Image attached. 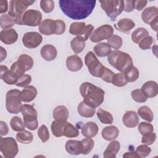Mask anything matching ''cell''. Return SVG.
<instances>
[{
  "mask_svg": "<svg viewBox=\"0 0 158 158\" xmlns=\"http://www.w3.org/2000/svg\"><path fill=\"white\" fill-rule=\"evenodd\" d=\"M99 2L101 8L112 21L115 20L124 9V1L122 0H103Z\"/></svg>",
  "mask_w": 158,
  "mask_h": 158,
  "instance_id": "277c9868",
  "label": "cell"
},
{
  "mask_svg": "<svg viewBox=\"0 0 158 158\" xmlns=\"http://www.w3.org/2000/svg\"><path fill=\"white\" fill-rule=\"evenodd\" d=\"M35 1L29 0H12L10 1L8 14L12 17L23 14L28 6L33 4Z\"/></svg>",
  "mask_w": 158,
  "mask_h": 158,
  "instance_id": "30bf717a",
  "label": "cell"
},
{
  "mask_svg": "<svg viewBox=\"0 0 158 158\" xmlns=\"http://www.w3.org/2000/svg\"><path fill=\"white\" fill-rule=\"evenodd\" d=\"M95 0H60L59 6L62 12L73 20H82L88 17L93 12Z\"/></svg>",
  "mask_w": 158,
  "mask_h": 158,
  "instance_id": "6da1fadb",
  "label": "cell"
},
{
  "mask_svg": "<svg viewBox=\"0 0 158 158\" xmlns=\"http://www.w3.org/2000/svg\"><path fill=\"white\" fill-rule=\"evenodd\" d=\"M0 74L1 78L7 85H15L19 78L6 66L2 65L0 67Z\"/></svg>",
  "mask_w": 158,
  "mask_h": 158,
  "instance_id": "e0dca14e",
  "label": "cell"
},
{
  "mask_svg": "<svg viewBox=\"0 0 158 158\" xmlns=\"http://www.w3.org/2000/svg\"><path fill=\"white\" fill-rule=\"evenodd\" d=\"M25 127L30 130H35L38 126L37 120V111L35 107L30 104L22 105L21 110Z\"/></svg>",
  "mask_w": 158,
  "mask_h": 158,
  "instance_id": "8992f818",
  "label": "cell"
},
{
  "mask_svg": "<svg viewBox=\"0 0 158 158\" xmlns=\"http://www.w3.org/2000/svg\"><path fill=\"white\" fill-rule=\"evenodd\" d=\"M17 140L22 144H29L33 139L32 133L26 130L19 131L16 135Z\"/></svg>",
  "mask_w": 158,
  "mask_h": 158,
  "instance_id": "d590c367",
  "label": "cell"
},
{
  "mask_svg": "<svg viewBox=\"0 0 158 158\" xmlns=\"http://www.w3.org/2000/svg\"><path fill=\"white\" fill-rule=\"evenodd\" d=\"M141 89L148 98H154L158 93V85L154 81H148L143 85Z\"/></svg>",
  "mask_w": 158,
  "mask_h": 158,
  "instance_id": "ac0fdd59",
  "label": "cell"
},
{
  "mask_svg": "<svg viewBox=\"0 0 158 158\" xmlns=\"http://www.w3.org/2000/svg\"><path fill=\"white\" fill-rule=\"evenodd\" d=\"M96 114L101 123L104 124H112L113 123V116L109 112L99 108Z\"/></svg>",
  "mask_w": 158,
  "mask_h": 158,
  "instance_id": "8d00e7d4",
  "label": "cell"
},
{
  "mask_svg": "<svg viewBox=\"0 0 158 158\" xmlns=\"http://www.w3.org/2000/svg\"><path fill=\"white\" fill-rule=\"evenodd\" d=\"M62 134L67 138H75L79 135V131L72 123L66 121L63 127Z\"/></svg>",
  "mask_w": 158,
  "mask_h": 158,
  "instance_id": "d6a6232c",
  "label": "cell"
},
{
  "mask_svg": "<svg viewBox=\"0 0 158 158\" xmlns=\"http://www.w3.org/2000/svg\"><path fill=\"white\" fill-rule=\"evenodd\" d=\"M157 17H158V9L155 6L146 8L141 13L142 20L147 24H149Z\"/></svg>",
  "mask_w": 158,
  "mask_h": 158,
  "instance_id": "cb8c5ba5",
  "label": "cell"
},
{
  "mask_svg": "<svg viewBox=\"0 0 158 158\" xmlns=\"http://www.w3.org/2000/svg\"><path fill=\"white\" fill-rule=\"evenodd\" d=\"M94 27L91 25H86L85 22H75L71 23L69 28V33L73 35L81 36L86 41L91 35Z\"/></svg>",
  "mask_w": 158,
  "mask_h": 158,
  "instance_id": "9c48e42d",
  "label": "cell"
},
{
  "mask_svg": "<svg viewBox=\"0 0 158 158\" xmlns=\"http://www.w3.org/2000/svg\"><path fill=\"white\" fill-rule=\"evenodd\" d=\"M52 116L56 120H67L69 117L68 109L64 106H57L53 110Z\"/></svg>",
  "mask_w": 158,
  "mask_h": 158,
  "instance_id": "f546056e",
  "label": "cell"
},
{
  "mask_svg": "<svg viewBox=\"0 0 158 158\" xmlns=\"http://www.w3.org/2000/svg\"><path fill=\"white\" fill-rule=\"evenodd\" d=\"M66 151L71 155H79L82 154V144L81 141L69 139L65 145Z\"/></svg>",
  "mask_w": 158,
  "mask_h": 158,
  "instance_id": "44dd1931",
  "label": "cell"
},
{
  "mask_svg": "<svg viewBox=\"0 0 158 158\" xmlns=\"http://www.w3.org/2000/svg\"><path fill=\"white\" fill-rule=\"evenodd\" d=\"M67 120H55L51 123V131L52 135L56 137H61L63 136L62 130L64 125Z\"/></svg>",
  "mask_w": 158,
  "mask_h": 158,
  "instance_id": "74e56055",
  "label": "cell"
},
{
  "mask_svg": "<svg viewBox=\"0 0 158 158\" xmlns=\"http://www.w3.org/2000/svg\"><path fill=\"white\" fill-rule=\"evenodd\" d=\"M82 144V154L83 155H87L92 151L94 143L91 138H86L81 140Z\"/></svg>",
  "mask_w": 158,
  "mask_h": 158,
  "instance_id": "b9f144b4",
  "label": "cell"
},
{
  "mask_svg": "<svg viewBox=\"0 0 158 158\" xmlns=\"http://www.w3.org/2000/svg\"><path fill=\"white\" fill-rule=\"evenodd\" d=\"M123 73L128 82H135L138 79L139 75L138 69L133 65L127 69Z\"/></svg>",
  "mask_w": 158,
  "mask_h": 158,
  "instance_id": "e575fe53",
  "label": "cell"
},
{
  "mask_svg": "<svg viewBox=\"0 0 158 158\" xmlns=\"http://www.w3.org/2000/svg\"><path fill=\"white\" fill-rule=\"evenodd\" d=\"M42 14L40 10L35 9L27 10L22 17V25L36 27L41 23Z\"/></svg>",
  "mask_w": 158,
  "mask_h": 158,
  "instance_id": "7c38bea8",
  "label": "cell"
},
{
  "mask_svg": "<svg viewBox=\"0 0 158 158\" xmlns=\"http://www.w3.org/2000/svg\"><path fill=\"white\" fill-rule=\"evenodd\" d=\"M43 37L41 35L36 31H30L25 33L22 38L23 45L30 49L37 48L42 42Z\"/></svg>",
  "mask_w": 158,
  "mask_h": 158,
  "instance_id": "4fadbf2b",
  "label": "cell"
},
{
  "mask_svg": "<svg viewBox=\"0 0 158 158\" xmlns=\"http://www.w3.org/2000/svg\"><path fill=\"white\" fill-rule=\"evenodd\" d=\"M123 157H139L138 154L136 153V152L131 151V152H127L123 155Z\"/></svg>",
  "mask_w": 158,
  "mask_h": 158,
  "instance_id": "6125c7cd",
  "label": "cell"
},
{
  "mask_svg": "<svg viewBox=\"0 0 158 158\" xmlns=\"http://www.w3.org/2000/svg\"><path fill=\"white\" fill-rule=\"evenodd\" d=\"M156 139V134L155 133L151 132L144 135H143L141 139V143L143 144L146 145H151L154 143Z\"/></svg>",
  "mask_w": 158,
  "mask_h": 158,
  "instance_id": "f5cc1de1",
  "label": "cell"
},
{
  "mask_svg": "<svg viewBox=\"0 0 158 158\" xmlns=\"http://www.w3.org/2000/svg\"><path fill=\"white\" fill-rule=\"evenodd\" d=\"M107 60L111 66L122 73L133 65L131 57L118 49L111 51L107 56Z\"/></svg>",
  "mask_w": 158,
  "mask_h": 158,
  "instance_id": "3957f363",
  "label": "cell"
},
{
  "mask_svg": "<svg viewBox=\"0 0 158 158\" xmlns=\"http://www.w3.org/2000/svg\"><path fill=\"white\" fill-rule=\"evenodd\" d=\"M120 148V143L118 141L113 140L107 146L104 152L103 156L104 158H115Z\"/></svg>",
  "mask_w": 158,
  "mask_h": 158,
  "instance_id": "484cf974",
  "label": "cell"
},
{
  "mask_svg": "<svg viewBox=\"0 0 158 158\" xmlns=\"http://www.w3.org/2000/svg\"><path fill=\"white\" fill-rule=\"evenodd\" d=\"M85 38L81 36H77L73 38L70 42L72 51L76 54L81 52L85 47Z\"/></svg>",
  "mask_w": 158,
  "mask_h": 158,
  "instance_id": "4dcf8cb0",
  "label": "cell"
},
{
  "mask_svg": "<svg viewBox=\"0 0 158 158\" xmlns=\"http://www.w3.org/2000/svg\"><path fill=\"white\" fill-rule=\"evenodd\" d=\"M41 57L47 61L54 60L57 54L56 48L52 44H45L42 47L40 51Z\"/></svg>",
  "mask_w": 158,
  "mask_h": 158,
  "instance_id": "603a6c76",
  "label": "cell"
},
{
  "mask_svg": "<svg viewBox=\"0 0 158 158\" xmlns=\"http://www.w3.org/2000/svg\"><path fill=\"white\" fill-rule=\"evenodd\" d=\"M85 63L92 76L101 77L105 66L99 61L93 52H87L85 57Z\"/></svg>",
  "mask_w": 158,
  "mask_h": 158,
  "instance_id": "ba28073f",
  "label": "cell"
},
{
  "mask_svg": "<svg viewBox=\"0 0 158 158\" xmlns=\"http://www.w3.org/2000/svg\"><path fill=\"white\" fill-rule=\"evenodd\" d=\"M21 91L13 89L8 91L6 95V107L7 110L13 114H17L21 112L22 102L20 98Z\"/></svg>",
  "mask_w": 158,
  "mask_h": 158,
  "instance_id": "5b68a950",
  "label": "cell"
},
{
  "mask_svg": "<svg viewBox=\"0 0 158 158\" xmlns=\"http://www.w3.org/2000/svg\"><path fill=\"white\" fill-rule=\"evenodd\" d=\"M18 34L14 28L2 30L0 32V40L5 44H12L17 41Z\"/></svg>",
  "mask_w": 158,
  "mask_h": 158,
  "instance_id": "9a60e30c",
  "label": "cell"
},
{
  "mask_svg": "<svg viewBox=\"0 0 158 158\" xmlns=\"http://www.w3.org/2000/svg\"><path fill=\"white\" fill-rule=\"evenodd\" d=\"M0 151L6 158L15 157L19 152V147L15 139L12 137H1Z\"/></svg>",
  "mask_w": 158,
  "mask_h": 158,
  "instance_id": "52a82bcc",
  "label": "cell"
},
{
  "mask_svg": "<svg viewBox=\"0 0 158 158\" xmlns=\"http://www.w3.org/2000/svg\"><path fill=\"white\" fill-rule=\"evenodd\" d=\"M77 110L81 116L86 118H90L93 117L96 112V109L94 107H91L83 101H81L78 105Z\"/></svg>",
  "mask_w": 158,
  "mask_h": 158,
  "instance_id": "4316f807",
  "label": "cell"
},
{
  "mask_svg": "<svg viewBox=\"0 0 158 158\" xmlns=\"http://www.w3.org/2000/svg\"><path fill=\"white\" fill-rule=\"evenodd\" d=\"M124 1V9L127 12H130L135 9V1Z\"/></svg>",
  "mask_w": 158,
  "mask_h": 158,
  "instance_id": "9f6ffc18",
  "label": "cell"
},
{
  "mask_svg": "<svg viewBox=\"0 0 158 158\" xmlns=\"http://www.w3.org/2000/svg\"><path fill=\"white\" fill-rule=\"evenodd\" d=\"M10 125L12 129L15 131H20L24 130L25 125L22 118L18 116L13 117L10 122Z\"/></svg>",
  "mask_w": 158,
  "mask_h": 158,
  "instance_id": "60d3db41",
  "label": "cell"
},
{
  "mask_svg": "<svg viewBox=\"0 0 158 158\" xmlns=\"http://www.w3.org/2000/svg\"><path fill=\"white\" fill-rule=\"evenodd\" d=\"M9 133V127L6 122L0 121V135L1 136L7 135Z\"/></svg>",
  "mask_w": 158,
  "mask_h": 158,
  "instance_id": "6f0895ef",
  "label": "cell"
},
{
  "mask_svg": "<svg viewBox=\"0 0 158 158\" xmlns=\"http://www.w3.org/2000/svg\"><path fill=\"white\" fill-rule=\"evenodd\" d=\"M31 81V77L30 75L23 74L19 77L15 85L18 87H26Z\"/></svg>",
  "mask_w": 158,
  "mask_h": 158,
  "instance_id": "f907efd6",
  "label": "cell"
},
{
  "mask_svg": "<svg viewBox=\"0 0 158 158\" xmlns=\"http://www.w3.org/2000/svg\"><path fill=\"white\" fill-rule=\"evenodd\" d=\"M95 54L101 57H106L112 51L111 48L107 43H99L93 48Z\"/></svg>",
  "mask_w": 158,
  "mask_h": 158,
  "instance_id": "1f68e13d",
  "label": "cell"
},
{
  "mask_svg": "<svg viewBox=\"0 0 158 158\" xmlns=\"http://www.w3.org/2000/svg\"><path fill=\"white\" fill-rule=\"evenodd\" d=\"M37 95L36 88L31 85L25 87L20 93V98L22 101L24 102H30L32 101Z\"/></svg>",
  "mask_w": 158,
  "mask_h": 158,
  "instance_id": "7402d4cb",
  "label": "cell"
},
{
  "mask_svg": "<svg viewBox=\"0 0 158 158\" xmlns=\"http://www.w3.org/2000/svg\"><path fill=\"white\" fill-rule=\"evenodd\" d=\"M8 10V4L6 0L0 1V13H5Z\"/></svg>",
  "mask_w": 158,
  "mask_h": 158,
  "instance_id": "91938a15",
  "label": "cell"
},
{
  "mask_svg": "<svg viewBox=\"0 0 158 158\" xmlns=\"http://www.w3.org/2000/svg\"><path fill=\"white\" fill-rule=\"evenodd\" d=\"M135 152L139 157H145L151 153V149L148 145L141 144L136 148Z\"/></svg>",
  "mask_w": 158,
  "mask_h": 158,
  "instance_id": "681fc988",
  "label": "cell"
},
{
  "mask_svg": "<svg viewBox=\"0 0 158 158\" xmlns=\"http://www.w3.org/2000/svg\"><path fill=\"white\" fill-rule=\"evenodd\" d=\"M98 126L94 122H88L81 127V133L86 138L94 137L98 133Z\"/></svg>",
  "mask_w": 158,
  "mask_h": 158,
  "instance_id": "ffe728a7",
  "label": "cell"
},
{
  "mask_svg": "<svg viewBox=\"0 0 158 158\" xmlns=\"http://www.w3.org/2000/svg\"><path fill=\"white\" fill-rule=\"evenodd\" d=\"M107 43L109 44L110 48H112L116 50L120 49L122 47L123 41L122 37L120 36L113 35L107 40Z\"/></svg>",
  "mask_w": 158,
  "mask_h": 158,
  "instance_id": "ee69618b",
  "label": "cell"
},
{
  "mask_svg": "<svg viewBox=\"0 0 158 158\" xmlns=\"http://www.w3.org/2000/svg\"><path fill=\"white\" fill-rule=\"evenodd\" d=\"M15 23V18L9 14H3L0 17V26L2 29L10 28Z\"/></svg>",
  "mask_w": 158,
  "mask_h": 158,
  "instance_id": "ab89813d",
  "label": "cell"
},
{
  "mask_svg": "<svg viewBox=\"0 0 158 158\" xmlns=\"http://www.w3.org/2000/svg\"><path fill=\"white\" fill-rule=\"evenodd\" d=\"M66 66L71 72H77L83 67V61L77 55L69 56L66 59Z\"/></svg>",
  "mask_w": 158,
  "mask_h": 158,
  "instance_id": "d6986e66",
  "label": "cell"
},
{
  "mask_svg": "<svg viewBox=\"0 0 158 158\" xmlns=\"http://www.w3.org/2000/svg\"><path fill=\"white\" fill-rule=\"evenodd\" d=\"M148 3V1L146 0L142 1H135V9L138 10H141L144 8Z\"/></svg>",
  "mask_w": 158,
  "mask_h": 158,
  "instance_id": "680465c9",
  "label": "cell"
},
{
  "mask_svg": "<svg viewBox=\"0 0 158 158\" xmlns=\"http://www.w3.org/2000/svg\"><path fill=\"white\" fill-rule=\"evenodd\" d=\"M118 129L114 125L104 127L101 132L102 137L106 141H113L118 137Z\"/></svg>",
  "mask_w": 158,
  "mask_h": 158,
  "instance_id": "d4e9b609",
  "label": "cell"
},
{
  "mask_svg": "<svg viewBox=\"0 0 158 158\" xmlns=\"http://www.w3.org/2000/svg\"><path fill=\"white\" fill-rule=\"evenodd\" d=\"M131 96L135 101L139 103L144 102L148 99V98L143 93L141 89H136L135 90H133L131 91Z\"/></svg>",
  "mask_w": 158,
  "mask_h": 158,
  "instance_id": "f6af8a7d",
  "label": "cell"
},
{
  "mask_svg": "<svg viewBox=\"0 0 158 158\" xmlns=\"http://www.w3.org/2000/svg\"><path fill=\"white\" fill-rule=\"evenodd\" d=\"M149 36L148 31L143 27H139L136 28L132 33H131V40L133 42L136 44H138L139 41L143 40L146 36Z\"/></svg>",
  "mask_w": 158,
  "mask_h": 158,
  "instance_id": "836d02e7",
  "label": "cell"
},
{
  "mask_svg": "<svg viewBox=\"0 0 158 158\" xmlns=\"http://www.w3.org/2000/svg\"><path fill=\"white\" fill-rule=\"evenodd\" d=\"M127 83L128 81L122 72L114 73L111 82V83H112L114 85L118 87L124 86L127 84Z\"/></svg>",
  "mask_w": 158,
  "mask_h": 158,
  "instance_id": "7bdbcfd3",
  "label": "cell"
},
{
  "mask_svg": "<svg viewBox=\"0 0 158 158\" xmlns=\"http://www.w3.org/2000/svg\"><path fill=\"white\" fill-rule=\"evenodd\" d=\"M114 33V29L110 25H102L94 30L90 35L89 39L93 43L108 40Z\"/></svg>",
  "mask_w": 158,
  "mask_h": 158,
  "instance_id": "8fae6325",
  "label": "cell"
},
{
  "mask_svg": "<svg viewBox=\"0 0 158 158\" xmlns=\"http://www.w3.org/2000/svg\"><path fill=\"white\" fill-rule=\"evenodd\" d=\"M83 102L93 107H99L104 101V91L89 82H84L80 86Z\"/></svg>",
  "mask_w": 158,
  "mask_h": 158,
  "instance_id": "7a4b0ae2",
  "label": "cell"
},
{
  "mask_svg": "<svg viewBox=\"0 0 158 158\" xmlns=\"http://www.w3.org/2000/svg\"><path fill=\"white\" fill-rule=\"evenodd\" d=\"M17 63L20 67L25 72L30 70L33 66V58L25 54H21L17 60Z\"/></svg>",
  "mask_w": 158,
  "mask_h": 158,
  "instance_id": "83f0119b",
  "label": "cell"
},
{
  "mask_svg": "<svg viewBox=\"0 0 158 158\" xmlns=\"http://www.w3.org/2000/svg\"><path fill=\"white\" fill-rule=\"evenodd\" d=\"M138 115L148 122H151L154 119V114L151 109L147 106H143L138 109Z\"/></svg>",
  "mask_w": 158,
  "mask_h": 158,
  "instance_id": "f35d334b",
  "label": "cell"
},
{
  "mask_svg": "<svg viewBox=\"0 0 158 158\" xmlns=\"http://www.w3.org/2000/svg\"><path fill=\"white\" fill-rule=\"evenodd\" d=\"M7 56V52L2 46L1 47V62L3 61Z\"/></svg>",
  "mask_w": 158,
  "mask_h": 158,
  "instance_id": "be15d7a7",
  "label": "cell"
},
{
  "mask_svg": "<svg viewBox=\"0 0 158 158\" xmlns=\"http://www.w3.org/2000/svg\"><path fill=\"white\" fill-rule=\"evenodd\" d=\"M139 117L138 114L132 110L127 111L122 118L123 125L128 128H134L139 123Z\"/></svg>",
  "mask_w": 158,
  "mask_h": 158,
  "instance_id": "2e32d148",
  "label": "cell"
},
{
  "mask_svg": "<svg viewBox=\"0 0 158 158\" xmlns=\"http://www.w3.org/2000/svg\"><path fill=\"white\" fill-rule=\"evenodd\" d=\"M114 75V73L112 70H110V69H109L108 68L105 67L104 71H103L100 78H101V79L102 80H104V81H106L107 83H111L112 79Z\"/></svg>",
  "mask_w": 158,
  "mask_h": 158,
  "instance_id": "db71d44e",
  "label": "cell"
},
{
  "mask_svg": "<svg viewBox=\"0 0 158 158\" xmlns=\"http://www.w3.org/2000/svg\"><path fill=\"white\" fill-rule=\"evenodd\" d=\"M157 22H158V17H156L151 22L149 23L151 27L152 30H154L155 31H157Z\"/></svg>",
  "mask_w": 158,
  "mask_h": 158,
  "instance_id": "94428289",
  "label": "cell"
},
{
  "mask_svg": "<svg viewBox=\"0 0 158 158\" xmlns=\"http://www.w3.org/2000/svg\"><path fill=\"white\" fill-rule=\"evenodd\" d=\"M10 70V71H11L14 75H15L18 78L20 77V76L23 75V74H25V72L24 70H23L20 67V66L19 65V64H18V63H17V61L15 62H14V63L12 64Z\"/></svg>",
  "mask_w": 158,
  "mask_h": 158,
  "instance_id": "11a10c76",
  "label": "cell"
},
{
  "mask_svg": "<svg viewBox=\"0 0 158 158\" xmlns=\"http://www.w3.org/2000/svg\"><path fill=\"white\" fill-rule=\"evenodd\" d=\"M138 131L142 135H144L146 134L153 132L154 127L153 125L148 122H141L138 125Z\"/></svg>",
  "mask_w": 158,
  "mask_h": 158,
  "instance_id": "bcb514c9",
  "label": "cell"
},
{
  "mask_svg": "<svg viewBox=\"0 0 158 158\" xmlns=\"http://www.w3.org/2000/svg\"><path fill=\"white\" fill-rule=\"evenodd\" d=\"M40 7L44 12L50 13L54 8V2L52 0H42L40 1Z\"/></svg>",
  "mask_w": 158,
  "mask_h": 158,
  "instance_id": "c3c4849f",
  "label": "cell"
},
{
  "mask_svg": "<svg viewBox=\"0 0 158 158\" xmlns=\"http://www.w3.org/2000/svg\"><path fill=\"white\" fill-rule=\"evenodd\" d=\"M135 27V23L130 19L123 18L119 20L117 24H115V27L121 32L127 33L130 31L132 28Z\"/></svg>",
  "mask_w": 158,
  "mask_h": 158,
  "instance_id": "f1b7e54d",
  "label": "cell"
},
{
  "mask_svg": "<svg viewBox=\"0 0 158 158\" xmlns=\"http://www.w3.org/2000/svg\"><path fill=\"white\" fill-rule=\"evenodd\" d=\"M154 43V39L151 36H148L141 40L138 43L139 47L143 50H146L151 48Z\"/></svg>",
  "mask_w": 158,
  "mask_h": 158,
  "instance_id": "816d5d0a",
  "label": "cell"
},
{
  "mask_svg": "<svg viewBox=\"0 0 158 158\" xmlns=\"http://www.w3.org/2000/svg\"><path fill=\"white\" fill-rule=\"evenodd\" d=\"M38 136L43 143H45L49 139V132L45 125H42L38 130Z\"/></svg>",
  "mask_w": 158,
  "mask_h": 158,
  "instance_id": "7dc6e473",
  "label": "cell"
},
{
  "mask_svg": "<svg viewBox=\"0 0 158 158\" xmlns=\"http://www.w3.org/2000/svg\"><path fill=\"white\" fill-rule=\"evenodd\" d=\"M58 23L57 20L46 19L43 20L38 26L39 31L44 35H51L57 34Z\"/></svg>",
  "mask_w": 158,
  "mask_h": 158,
  "instance_id": "5bb4252c",
  "label": "cell"
}]
</instances>
